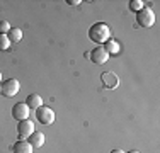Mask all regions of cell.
<instances>
[{
  "label": "cell",
  "instance_id": "7",
  "mask_svg": "<svg viewBox=\"0 0 160 153\" xmlns=\"http://www.w3.org/2000/svg\"><path fill=\"white\" fill-rule=\"evenodd\" d=\"M101 80H102V85H104L106 89H111V90H114L119 85V78H118V75L114 73V72H104V73L101 75Z\"/></svg>",
  "mask_w": 160,
  "mask_h": 153
},
{
  "label": "cell",
  "instance_id": "17",
  "mask_svg": "<svg viewBox=\"0 0 160 153\" xmlns=\"http://www.w3.org/2000/svg\"><path fill=\"white\" fill-rule=\"evenodd\" d=\"M67 3H70V5H78V3H82L80 0H68Z\"/></svg>",
  "mask_w": 160,
  "mask_h": 153
},
{
  "label": "cell",
  "instance_id": "13",
  "mask_svg": "<svg viewBox=\"0 0 160 153\" xmlns=\"http://www.w3.org/2000/svg\"><path fill=\"white\" fill-rule=\"evenodd\" d=\"M7 37H9L10 44H14V43H19V41L22 39V31L19 29V27H14V29H10L9 32H7Z\"/></svg>",
  "mask_w": 160,
  "mask_h": 153
},
{
  "label": "cell",
  "instance_id": "19",
  "mask_svg": "<svg viewBox=\"0 0 160 153\" xmlns=\"http://www.w3.org/2000/svg\"><path fill=\"white\" fill-rule=\"evenodd\" d=\"M128 153H140V151H128Z\"/></svg>",
  "mask_w": 160,
  "mask_h": 153
},
{
  "label": "cell",
  "instance_id": "8",
  "mask_svg": "<svg viewBox=\"0 0 160 153\" xmlns=\"http://www.w3.org/2000/svg\"><path fill=\"white\" fill-rule=\"evenodd\" d=\"M89 58H90V61H94L96 65H104L106 61L109 60V55L106 53V49L102 48V46H97L96 49H92V51H90Z\"/></svg>",
  "mask_w": 160,
  "mask_h": 153
},
{
  "label": "cell",
  "instance_id": "10",
  "mask_svg": "<svg viewBox=\"0 0 160 153\" xmlns=\"http://www.w3.org/2000/svg\"><path fill=\"white\" fill-rule=\"evenodd\" d=\"M26 106H28L29 109L36 111V109H39V107L43 106V99H41L39 94H31V95H28V99H26Z\"/></svg>",
  "mask_w": 160,
  "mask_h": 153
},
{
  "label": "cell",
  "instance_id": "4",
  "mask_svg": "<svg viewBox=\"0 0 160 153\" xmlns=\"http://www.w3.org/2000/svg\"><path fill=\"white\" fill-rule=\"evenodd\" d=\"M2 92L0 94L3 95V97H14V95H17V92H19V89H21V85H19V82L16 78H9V80H5V82L2 83Z\"/></svg>",
  "mask_w": 160,
  "mask_h": 153
},
{
  "label": "cell",
  "instance_id": "2",
  "mask_svg": "<svg viewBox=\"0 0 160 153\" xmlns=\"http://www.w3.org/2000/svg\"><path fill=\"white\" fill-rule=\"evenodd\" d=\"M136 22H138L140 27H152V26L155 24V14L153 10L150 9V7H143L140 12H136Z\"/></svg>",
  "mask_w": 160,
  "mask_h": 153
},
{
  "label": "cell",
  "instance_id": "9",
  "mask_svg": "<svg viewBox=\"0 0 160 153\" xmlns=\"http://www.w3.org/2000/svg\"><path fill=\"white\" fill-rule=\"evenodd\" d=\"M12 150H14V153H32V146H31V143H29V141L19 140V141L14 143Z\"/></svg>",
  "mask_w": 160,
  "mask_h": 153
},
{
  "label": "cell",
  "instance_id": "16",
  "mask_svg": "<svg viewBox=\"0 0 160 153\" xmlns=\"http://www.w3.org/2000/svg\"><path fill=\"white\" fill-rule=\"evenodd\" d=\"M10 29L12 27H10L9 21H0V34H7Z\"/></svg>",
  "mask_w": 160,
  "mask_h": 153
},
{
  "label": "cell",
  "instance_id": "1",
  "mask_svg": "<svg viewBox=\"0 0 160 153\" xmlns=\"http://www.w3.org/2000/svg\"><path fill=\"white\" fill-rule=\"evenodd\" d=\"M89 37L92 43L96 44H104L108 39H111V29L104 22H96L92 27L89 29Z\"/></svg>",
  "mask_w": 160,
  "mask_h": 153
},
{
  "label": "cell",
  "instance_id": "12",
  "mask_svg": "<svg viewBox=\"0 0 160 153\" xmlns=\"http://www.w3.org/2000/svg\"><path fill=\"white\" fill-rule=\"evenodd\" d=\"M102 48L106 49V53H108V55H118V53L121 51V44L118 43L116 39H108Z\"/></svg>",
  "mask_w": 160,
  "mask_h": 153
},
{
  "label": "cell",
  "instance_id": "3",
  "mask_svg": "<svg viewBox=\"0 0 160 153\" xmlns=\"http://www.w3.org/2000/svg\"><path fill=\"white\" fill-rule=\"evenodd\" d=\"M36 119L44 126H49L55 122V111L51 107H46V106H41L39 109H36Z\"/></svg>",
  "mask_w": 160,
  "mask_h": 153
},
{
  "label": "cell",
  "instance_id": "14",
  "mask_svg": "<svg viewBox=\"0 0 160 153\" xmlns=\"http://www.w3.org/2000/svg\"><path fill=\"white\" fill-rule=\"evenodd\" d=\"M143 7H147V3L142 2V0H131V2H129V10H131V12H140Z\"/></svg>",
  "mask_w": 160,
  "mask_h": 153
},
{
  "label": "cell",
  "instance_id": "21",
  "mask_svg": "<svg viewBox=\"0 0 160 153\" xmlns=\"http://www.w3.org/2000/svg\"><path fill=\"white\" fill-rule=\"evenodd\" d=\"M0 92H2V87H0Z\"/></svg>",
  "mask_w": 160,
  "mask_h": 153
},
{
  "label": "cell",
  "instance_id": "6",
  "mask_svg": "<svg viewBox=\"0 0 160 153\" xmlns=\"http://www.w3.org/2000/svg\"><path fill=\"white\" fill-rule=\"evenodd\" d=\"M12 117L17 121L29 119V107L26 106V102H17V104L12 107Z\"/></svg>",
  "mask_w": 160,
  "mask_h": 153
},
{
  "label": "cell",
  "instance_id": "11",
  "mask_svg": "<svg viewBox=\"0 0 160 153\" xmlns=\"http://www.w3.org/2000/svg\"><path fill=\"white\" fill-rule=\"evenodd\" d=\"M28 141L31 143L32 148H41L44 145V135L41 131H34L32 135L28 138Z\"/></svg>",
  "mask_w": 160,
  "mask_h": 153
},
{
  "label": "cell",
  "instance_id": "18",
  "mask_svg": "<svg viewBox=\"0 0 160 153\" xmlns=\"http://www.w3.org/2000/svg\"><path fill=\"white\" fill-rule=\"evenodd\" d=\"M111 153H123V151H121V150H112Z\"/></svg>",
  "mask_w": 160,
  "mask_h": 153
},
{
  "label": "cell",
  "instance_id": "20",
  "mask_svg": "<svg viewBox=\"0 0 160 153\" xmlns=\"http://www.w3.org/2000/svg\"><path fill=\"white\" fill-rule=\"evenodd\" d=\"M0 80H2V72H0Z\"/></svg>",
  "mask_w": 160,
  "mask_h": 153
},
{
  "label": "cell",
  "instance_id": "5",
  "mask_svg": "<svg viewBox=\"0 0 160 153\" xmlns=\"http://www.w3.org/2000/svg\"><path fill=\"white\" fill-rule=\"evenodd\" d=\"M34 133V122L31 119H24V121H19L17 124V135L19 140H28Z\"/></svg>",
  "mask_w": 160,
  "mask_h": 153
},
{
  "label": "cell",
  "instance_id": "15",
  "mask_svg": "<svg viewBox=\"0 0 160 153\" xmlns=\"http://www.w3.org/2000/svg\"><path fill=\"white\" fill-rule=\"evenodd\" d=\"M10 48V41L7 34H0V51H7Z\"/></svg>",
  "mask_w": 160,
  "mask_h": 153
}]
</instances>
